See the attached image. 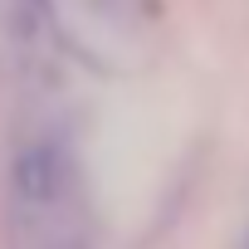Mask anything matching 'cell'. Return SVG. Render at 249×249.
I'll return each mask as SVG.
<instances>
[{
    "mask_svg": "<svg viewBox=\"0 0 249 249\" xmlns=\"http://www.w3.org/2000/svg\"><path fill=\"white\" fill-rule=\"evenodd\" d=\"M64 186H69V161H64V152L59 147H30L20 161H15V191H20V200H30V205H54L59 196H64Z\"/></svg>",
    "mask_w": 249,
    "mask_h": 249,
    "instance_id": "6da1fadb",
    "label": "cell"
}]
</instances>
